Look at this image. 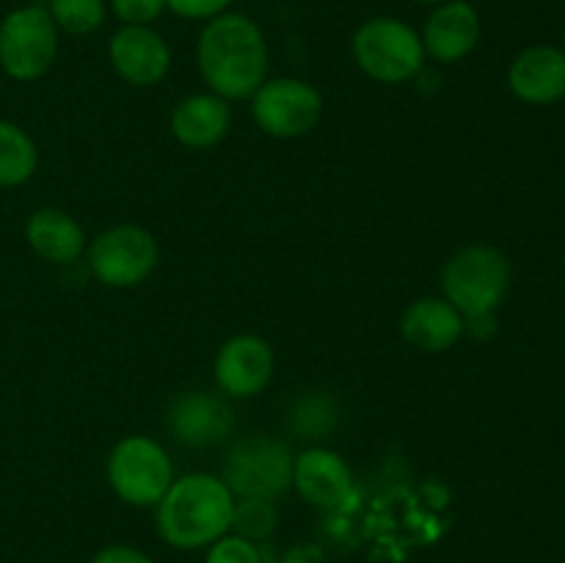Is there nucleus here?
<instances>
[{
    "instance_id": "obj_1",
    "label": "nucleus",
    "mask_w": 565,
    "mask_h": 563,
    "mask_svg": "<svg viewBox=\"0 0 565 563\" xmlns=\"http://www.w3.org/2000/svg\"><path fill=\"white\" fill-rule=\"evenodd\" d=\"M196 64L210 92L230 99H252L268 81V42L257 22L237 11H224L204 22L196 42Z\"/></svg>"
},
{
    "instance_id": "obj_2",
    "label": "nucleus",
    "mask_w": 565,
    "mask_h": 563,
    "mask_svg": "<svg viewBox=\"0 0 565 563\" xmlns=\"http://www.w3.org/2000/svg\"><path fill=\"white\" fill-rule=\"evenodd\" d=\"M235 495L210 472L174 478L163 500L154 506V522L166 544L174 550H199L230 533Z\"/></svg>"
},
{
    "instance_id": "obj_3",
    "label": "nucleus",
    "mask_w": 565,
    "mask_h": 563,
    "mask_svg": "<svg viewBox=\"0 0 565 563\" xmlns=\"http://www.w3.org/2000/svg\"><path fill=\"white\" fill-rule=\"evenodd\" d=\"M511 287V263L494 246L472 243L452 254L441 268V290L447 301L461 312L463 331L478 334L480 326L494 331L497 309Z\"/></svg>"
},
{
    "instance_id": "obj_4",
    "label": "nucleus",
    "mask_w": 565,
    "mask_h": 563,
    "mask_svg": "<svg viewBox=\"0 0 565 563\" xmlns=\"http://www.w3.org/2000/svg\"><path fill=\"white\" fill-rule=\"evenodd\" d=\"M351 53L359 70L379 83H406L425 66L419 31L397 17H373L362 22L351 39Z\"/></svg>"
},
{
    "instance_id": "obj_5",
    "label": "nucleus",
    "mask_w": 565,
    "mask_h": 563,
    "mask_svg": "<svg viewBox=\"0 0 565 563\" xmlns=\"http://www.w3.org/2000/svg\"><path fill=\"white\" fill-rule=\"evenodd\" d=\"M105 475L121 502L132 508H154L174 484V464L166 447L149 436H125L108 453Z\"/></svg>"
},
{
    "instance_id": "obj_6",
    "label": "nucleus",
    "mask_w": 565,
    "mask_h": 563,
    "mask_svg": "<svg viewBox=\"0 0 565 563\" xmlns=\"http://www.w3.org/2000/svg\"><path fill=\"white\" fill-rule=\"evenodd\" d=\"M58 33L47 6L28 3L9 11L0 20V70L20 83L44 77L58 55Z\"/></svg>"
},
{
    "instance_id": "obj_7",
    "label": "nucleus",
    "mask_w": 565,
    "mask_h": 563,
    "mask_svg": "<svg viewBox=\"0 0 565 563\" xmlns=\"http://www.w3.org/2000/svg\"><path fill=\"white\" fill-rule=\"evenodd\" d=\"M290 447L274 436H248L241 439L224 458V480L235 497L276 500L292 486Z\"/></svg>"
},
{
    "instance_id": "obj_8",
    "label": "nucleus",
    "mask_w": 565,
    "mask_h": 563,
    "mask_svg": "<svg viewBox=\"0 0 565 563\" xmlns=\"http://www.w3.org/2000/svg\"><path fill=\"white\" fill-rule=\"evenodd\" d=\"M160 248L152 232L136 224H119L99 232L86 246L88 270L105 287H136L158 268Z\"/></svg>"
},
{
    "instance_id": "obj_9",
    "label": "nucleus",
    "mask_w": 565,
    "mask_h": 563,
    "mask_svg": "<svg viewBox=\"0 0 565 563\" xmlns=\"http://www.w3.org/2000/svg\"><path fill=\"white\" fill-rule=\"evenodd\" d=\"M252 116L274 138L307 136L323 116L318 88L298 77H274L252 94Z\"/></svg>"
},
{
    "instance_id": "obj_10",
    "label": "nucleus",
    "mask_w": 565,
    "mask_h": 563,
    "mask_svg": "<svg viewBox=\"0 0 565 563\" xmlns=\"http://www.w3.org/2000/svg\"><path fill=\"white\" fill-rule=\"evenodd\" d=\"M166 431L185 447H213L235 431V412L226 397L207 390L182 392L166 412Z\"/></svg>"
},
{
    "instance_id": "obj_11",
    "label": "nucleus",
    "mask_w": 565,
    "mask_h": 563,
    "mask_svg": "<svg viewBox=\"0 0 565 563\" xmlns=\"http://www.w3.org/2000/svg\"><path fill=\"white\" fill-rule=\"evenodd\" d=\"M274 348L257 334L230 337L215 353V384L224 395L246 401L259 395L274 375Z\"/></svg>"
},
{
    "instance_id": "obj_12",
    "label": "nucleus",
    "mask_w": 565,
    "mask_h": 563,
    "mask_svg": "<svg viewBox=\"0 0 565 563\" xmlns=\"http://www.w3.org/2000/svg\"><path fill=\"white\" fill-rule=\"evenodd\" d=\"M116 75L130 86H158L171 70V47L152 25H121L108 44Z\"/></svg>"
},
{
    "instance_id": "obj_13",
    "label": "nucleus",
    "mask_w": 565,
    "mask_h": 563,
    "mask_svg": "<svg viewBox=\"0 0 565 563\" xmlns=\"http://www.w3.org/2000/svg\"><path fill=\"white\" fill-rule=\"evenodd\" d=\"M480 31V14L469 0H445L430 9L419 36L428 59L439 64H458L475 53Z\"/></svg>"
},
{
    "instance_id": "obj_14",
    "label": "nucleus",
    "mask_w": 565,
    "mask_h": 563,
    "mask_svg": "<svg viewBox=\"0 0 565 563\" xmlns=\"http://www.w3.org/2000/svg\"><path fill=\"white\" fill-rule=\"evenodd\" d=\"M292 486L315 508H342L353 495V472L340 453L309 447L292 461Z\"/></svg>"
},
{
    "instance_id": "obj_15",
    "label": "nucleus",
    "mask_w": 565,
    "mask_h": 563,
    "mask_svg": "<svg viewBox=\"0 0 565 563\" xmlns=\"http://www.w3.org/2000/svg\"><path fill=\"white\" fill-rule=\"evenodd\" d=\"M508 86L527 105H555L565 97V50L533 44L508 66Z\"/></svg>"
},
{
    "instance_id": "obj_16",
    "label": "nucleus",
    "mask_w": 565,
    "mask_h": 563,
    "mask_svg": "<svg viewBox=\"0 0 565 563\" xmlns=\"http://www.w3.org/2000/svg\"><path fill=\"white\" fill-rule=\"evenodd\" d=\"M232 125V108L218 94H191L171 110V136L188 149H210L224 141Z\"/></svg>"
},
{
    "instance_id": "obj_17",
    "label": "nucleus",
    "mask_w": 565,
    "mask_h": 563,
    "mask_svg": "<svg viewBox=\"0 0 565 563\" xmlns=\"http://www.w3.org/2000/svg\"><path fill=\"white\" fill-rule=\"evenodd\" d=\"M401 334L417 351L441 353L463 334V318L447 298H419L403 312Z\"/></svg>"
},
{
    "instance_id": "obj_18",
    "label": "nucleus",
    "mask_w": 565,
    "mask_h": 563,
    "mask_svg": "<svg viewBox=\"0 0 565 563\" xmlns=\"http://www.w3.org/2000/svg\"><path fill=\"white\" fill-rule=\"evenodd\" d=\"M25 241L53 265H70L86 252V232L70 213L55 208L36 210L25 224Z\"/></svg>"
},
{
    "instance_id": "obj_19",
    "label": "nucleus",
    "mask_w": 565,
    "mask_h": 563,
    "mask_svg": "<svg viewBox=\"0 0 565 563\" xmlns=\"http://www.w3.org/2000/svg\"><path fill=\"white\" fill-rule=\"evenodd\" d=\"M39 149L33 138L14 121L0 119V188H17L33 177Z\"/></svg>"
},
{
    "instance_id": "obj_20",
    "label": "nucleus",
    "mask_w": 565,
    "mask_h": 563,
    "mask_svg": "<svg viewBox=\"0 0 565 563\" xmlns=\"http://www.w3.org/2000/svg\"><path fill=\"white\" fill-rule=\"evenodd\" d=\"M279 528V511H276L274 500H259V497H235V508H232V524L230 533L241 535V539L259 544V541L270 539Z\"/></svg>"
},
{
    "instance_id": "obj_21",
    "label": "nucleus",
    "mask_w": 565,
    "mask_h": 563,
    "mask_svg": "<svg viewBox=\"0 0 565 563\" xmlns=\"http://www.w3.org/2000/svg\"><path fill=\"white\" fill-rule=\"evenodd\" d=\"M337 403L326 392H309L301 395L290 408V428L303 439H320L323 434H331L337 425Z\"/></svg>"
},
{
    "instance_id": "obj_22",
    "label": "nucleus",
    "mask_w": 565,
    "mask_h": 563,
    "mask_svg": "<svg viewBox=\"0 0 565 563\" xmlns=\"http://www.w3.org/2000/svg\"><path fill=\"white\" fill-rule=\"evenodd\" d=\"M47 11L53 17L55 28L70 33V36L97 33L103 28L105 17H108L105 0H50Z\"/></svg>"
},
{
    "instance_id": "obj_23",
    "label": "nucleus",
    "mask_w": 565,
    "mask_h": 563,
    "mask_svg": "<svg viewBox=\"0 0 565 563\" xmlns=\"http://www.w3.org/2000/svg\"><path fill=\"white\" fill-rule=\"evenodd\" d=\"M204 563H259V550L252 541L241 539L235 533H226L207 546Z\"/></svg>"
},
{
    "instance_id": "obj_24",
    "label": "nucleus",
    "mask_w": 565,
    "mask_h": 563,
    "mask_svg": "<svg viewBox=\"0 0 565 563\" xmlns=\"http://www.w3.org/2000/svg\"><path fill=\"white\" fill-rule=\"evenodd\" d=\"M121 25H152L163 17L166 0H108Z\"/></svg>"
},
{
    "instance_id": "obj_25",
    "label": "nucleus",
    "mask_w": 565,
    "mask_h": 563,
    "mask_svg": "<svg viewBox=\"0 0 565 563\" xmlns=\"http://www.w3.org/2000/svg\"><path fill=\"white\" fill-rule=\"evenodd\" d=\"M235 0H166V9L174 11L182 20H213V17L230 11Z\"/></svg>"
},
{
    "instance_id": "obj_26",
    "label": "nucleus",
    "mask_w": 565,
    "mask_h": 563,
    "mask_svg": "<svg viewBox=\"0 0 565 563\" xmlns=\"http://www.w3.org/2000/svg\"><path fill=\"white\" fill-rule=\"evenodd\" d=\"M92 563H154V561L147 555V552L136 550V546L110 544V546H103V550L92 557Z\"/></svg>"
},
{
    "instance_id": "obj_27",
    "label": "nucleus",
    "mask_w": 565,
    "mask_h": 563,
    "mask_svg": "<svg viewBox=\"0 0 565 563\" xmlns=\"http://www.w3.org/2000/svg\"><path fill=\"white\" fill-rule=\"evenodd\" d=\"M414 3H423V6H430V9H434V6L445 3V0H414Z\"/></svg>"
}]
</instances>
